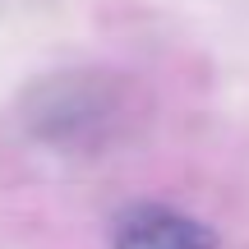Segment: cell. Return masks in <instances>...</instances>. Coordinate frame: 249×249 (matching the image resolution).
Listing matches in <instances>:
<instances>
[{
  "label": "cell",
  "instance_id": "obj_1",
  "mask_svg": "<svg viewBox=\"0 0 249 249\" xmlns=\"http://www.w3.org/2000/svg\"><path fill=\"white\" fill-rule=\"evenodd\" d=\"M111 249H217V235L166 203H134L111 226Z\"/></svg>",
  "mask_w": 249,
  "mask_h": 249
},
{
  "label": "cell",
  "instance_id": "obj_2",
  "mask_svg": "<svg viewBox=\"0 0 249 249\" xmlns=\"http://www.w3.org/2000/svg\"><path fill=\"white\" fill-rule=\"evenodd\" d=\"M37 97H42V107H37L28 120H33L42 134H51V139L79 134V129H88V124H97L102 116H111V97L97 88L92 74H65V79L46 83Z\"/></svg>",
  "mask_w": 249,
  "mask_h": 249
}]
</instances>
